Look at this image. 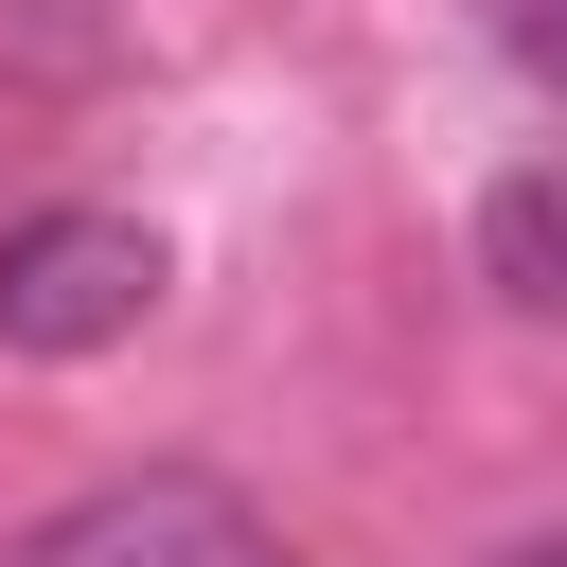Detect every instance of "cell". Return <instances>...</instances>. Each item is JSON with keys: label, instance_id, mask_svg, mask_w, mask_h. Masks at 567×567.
<instances>
[{"label": "cell", "instance_id": "1", "mask_svg": "<svg viewBox=\"0 0 567 567\" xmlns=\"http://www.w3.org/2000/svg\"><path fill=\"white\" fill-rule=\"evenodd\" d=\"M159 284H177V248L142 230V213H106V195H71V213H18L0 230V354H106V337H142L159 319Z\"/></svg>", "mask_w": 567, "mask_h": 567}, {"label": "cell", "instance_id": "2", "mask_svg": "<svg viewBox=\"0 0 567 567\" xmlns=\"http://www.w3.org/2000/svg\"><path fill=\"white\" fill-rule=\"evenodd\" d=\"M0 567H301L284 549V514H248L230 478H195V461H142V478H89V496H53Z\"/></svg>", "mask_w": 567, "mask_h": 567}, {"label": "cell", "instance_id": "3", "mask_svg": "<svg viewBox=\"0 0 567 567\" xmlns=\"http://www.w3.org/2000/svg\"><path fill=\"white\" fill-rule=\"evenodd\" d=\"M478 284H496L514 319H567V159H514V177L478 195Z\"/></svg>", "mask_w": 567, "mask_h": 567}, {"label": "cell", "instance_id": "4", "mask_svg": "<svg viewBox=\"0 0 567 567\" xmlns=\"http://www.w3.org/2000/svg\"><path fill=\"white\" fill-rule=\"evenodd\" d=\"M496 53H514L549 106H567V0H496Z\"/></svg>", "mask_w": 567, "mask_h": 567}, {"label": "cell", "instance_id": "5", "mask_svg": "<svg viewBox=\"0 0 567 567\" xmlns=\"http://www.w3.org/2000/svg\"><path fill=\"white\" fill-rule=\"evenodd\" d=\"M496 567H567V532H514V549H496Z\"/></svg>", "mask_w": 567, "mask_h": 567}]
</instances>
